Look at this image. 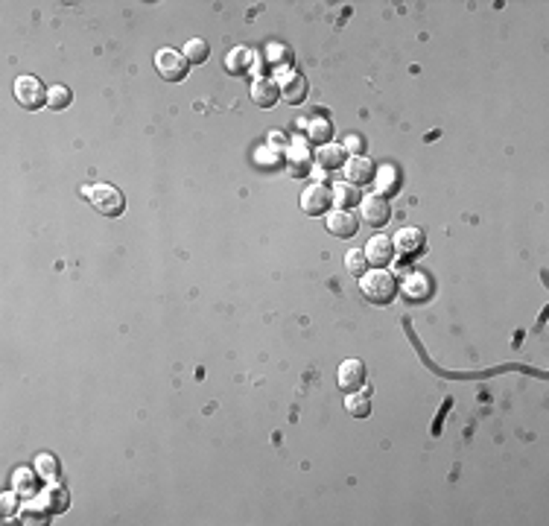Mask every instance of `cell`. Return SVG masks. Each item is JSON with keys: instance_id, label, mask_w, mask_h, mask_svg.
Listing matches in <instances>:
<instances>
[{"instance_id": "obj_1", "label": "cell", "mask_w": 549, "mask_h": 526, "mask_svg": "<svg viewBox=\"0 0 549 526\" xmlns=\"http://www.w3.org/2000/svg\"><path fill=\"white\" fill-rule=\"evenodd\" d=\"M360 290L371 304L383 307V304H392V298L397 296V281L383 269H374L360 278Z\"/></svg>"}, {"instance_id": "obj_2", "label": "cell", "mask_w": 549, "mask_h": 526, "mask_svg": "<svg viewBox=\"0 0 549 526\" xmlns=\"http://www.w3.org/2000/svg\"><path fill=\"white\" fill-rule=\"evenodd\" d=\"M85 196H88V202H91V208L97 211V213H103V217H120V213L126 211V199H123V194L117 187H111V184H94V187H85Z\"/></svg>"}, {"instance_id": "obj_3", "label": "cell", "mask_w": 549, "mask_h": 526, "mask_svg": "<svg viewBox=\"0 0 549 526\" xmlns=\"http://www.w3.org/2000/svg\"><path fill=\"white\" fill-rule=\"evenodd\" d=\"M187 59L184 53L173 50V47H164V50L155 53V70H158V77L166 79V82H181L187 77Z\"/></svg>"}, {"instance_id": "obj_4", "label": "cell", "mask_w": 549, "mask_h": 526, "mask_svg": "<svg viewBox=\"0 0 549 526\" xmlns=\"http://www.w3.org/2000/svg\"><path fill=\"white\" fill-rule=\"evenodd\" d=\"M12 91H15L18 106L27 108V111H35V108L47 106V91H44V85L35 77H18V82H15Z\"/></svg>"}, {"instance_id": "obj_5", "label": "cell", "mask_w": 549, "mask_h": 526, "mask_svg": "<svg viewBox=\"0 0 549 526\" xmlns=\"http://www.w3.org/2000/svg\"><path fill=\"white\" fill-rule=\"evenodd\" d=\"M330 205H333V190L322 181L310 184L301 194V211L307 213V217H322V213L330 211Z\"/></svg>"}, {"instance_id": "obj_6", "label": "cell", "mask_w": 549, "mask_h": 526, "mask_svg": "<svg viewBox=\"0 0 549 526\" xmlns=\"http://www.w3.org/2000/svg\"><path fill=\"white\" fill-rule=\"evenodd\" d=\"M395 254H397V249H395V240H392V237L377 234V237H371V240H368V249H366V260H368V267L383 269L386 263H392V260H395Z\"/></svg>"}, {"instance_id": "obj_7", "label": "cell", "mask_w": 549, "mask_h": 526, "mask_svg": "<svg viewBox=\"0 0 549 526\" xmlns=\"http://www.w3.org/2000/svg\"><path fill=\"white\" fill-rule=\"evenodd\" d=\"M360 208H363V220H366L368 225H374V228L386 225L389 217H392V205H389V199L380 196V194H368V196L360 202Z\"/></svg>"}, {"instance_id": "obj_8", "label": "cell", "mask_w": 549, "mask_h": 526, "mask_svg": "<svg viewBox=\"0 0 549 526\" xmlns=\"http://www.w3.org/2000/svg\"><path fill=\"white\" fill-rule=\"evenodd\" d=\"M278 91H281V100L290 103V106H301L304 97H307V79L295 70H286L281 74V82H278Z\"/></svg>"}, {"instance_id": "obj_9", "label": "cell", "mask_w": 549, "mask_h": 526, "mask_svg": "<svg viewBox=\"0 0 549 526\" xmlns=\"http://www.w3.org/2000/svg\"><path fill=\"white\" fill-rule=\"evenodd\" d=\"M356 228H360V220H356L348 208H339V211L327 213V231L333 237H339V240H348V237H353Z\"/></svg>"}, {"instance_id": "obj_10", "label": "cell", "mask_w": 549, "mask_h": 526, "mask_svg": "<svg viewBox=\"0 0 549 526\" xmlns=\"http://www.w3.org/2000/svg\"><path fill=\"white\" fill-rule=\"evenodd\" d=\"M336 380H339V389L356 392V389L366 384V366H363V360H345V363L339 366Z\"/></svg>"}, {"instance_id": "obj_11", "label": "cell", "mask_w": 549, "mask_h": 526, "mask_svg": "<svg viewBox=\"0 0 549 526\" xmlns=\"http://www.w3.org/2000/svg\"><path fill=\"white\" fill-rule=\"evenodd\" d=\"M374 179V164L368 158H360V155H353L345 161V181L348 184H368Z\"/></svg>"}, {"instance_id": "obj_12", "label": "cell", "mask_w": 549, "mask_h": 526, "mask_svg": "<svg viewBox=\"0 0 549 526\" xmlns=\"http://www.w3.org/2000/svg\"><path fill=\"white\" fill-rule=\"evenodd\" d=\"M278 97H281V91H278V85L272 79H254V85H251V103L254 106L272 108L278 103Z\"/></svg>"}, {"instance_id": "obj_13", "label": "cell", "mask_w": 549, "mask_h": 526, "mask_svg": "<svg viewBox=\"0 0 549 526\" xmlns=\"http://www.w3.org/2000/svg\"><path fill=\"white\" fill-rule=\"evenodd\" d=\"M225 67L231 70L234 77H246V74H251V67H254L251 50H246V47H237V50H231V53L225 56Z\"/></svg>"}, {"instance_id": "obj_14", "label": "cell", "mask_w": 549, "mask_h": 526, "mask_svg": "<svg viewBox=\"0 0 549 526\" xmlns=\"http://www.w3.org/2000/svg\"><path fill=\"white\" fill-rule=\"evenodd\" d=\"M316 164L322 167V170H339V167H345V150L333 147V143H324V147H319V152H316Z\"/></svg>"}, {"instance_id": "obj_15", "label": "cell", "mask_w": 549, "mask_h": 526, "mask_svg": "<svg viewBox=\"0 0 549 526\" xmlns=\"http://www.w3.org/2000/svg\"><path fill=\"white\" fill-rule=\"evenodd\" d=\"M395 249L407 252V254L421 252L424 249V231L421 228H400L397 237H395Z\"/></svg>"}, {"instance_id": "obj_16", "label": "cell", "mask_w": 549, "mask_h": 526, "mask_svg": "<svg viewBox=\"0 0 549 526\" xmlns=\"http://www.w3.org/2000/svg\"><path fill=\"white\" fill-rule=\"evenodd\" d=\"M307 135L316 147H324V143H330L333 126H330V121H324V117H316V121H307Z\"/></svg>"}, {"instance_id": "obj_17", "label": "cell", "mask_w": 549, "mask_h": 526, "mask_svg": "<svg viewBox=\"0 0 549 526\" xmlns=\"http://www.w3.org/2000/svg\"><path fill=\"white\" fill-rule=\"evenodd\" d=\"M310 173V152L304 150V143H293L290 152V176H307Z\"/></svg>"}, {"instance_id": "obj_18", "label": "cell", "mask_w": 549, "mask_h": 526, "mask_svg": "<svg viewBox=\"0 0 549 526\" xmlns=\"http://www.w3.org/2000/svg\"><path fill=\"white\" fill-rule=\"evenodd\" d=\"M181 53H184V59H187L190 65H202V62H208V56H210L205 38H190V41L184 44Z\"/></svg>"}, {"instance_id": "obj_19", "label": "cell", "mask_w": 549, "mask_h": 526, "mask_svg": "<svg viewBox=\"0 0 549 526\" xmlns=\"http://www.w3.org/2000/svg\"><path fill=\"white\" fill-rule=\"evenodd\" d=\"M345 410L353 415V418H368L371 415V401L366 395H351L345 401Z\"/></svg>"}, {"instance_id": "obj_20", "label": "cell", "mask_w": 549, "mask_h": 526, "mask_svg": "<svg viewBox=\"0 0 549 526\" xmlns=\"http://www.w3.org/2000/svg\"><path fill=\"white\" fill-rule=\"evenodd\" d=\"M47 106H50V108H56V111L67 108V106H70V91H67L64 85H56V88H50V91H47Z\"/></svg>"}, {"instance_id": "obj_21", "label": "cell", "mask_w": 549, "mask_h": 526, "mask_svg": "<svg viewBox=\"0 0 549 526\" xmlns=\"http://www.w3.org/2000/svg\"><path fill=\"white\" fill-rule=\"evenodd\" d=\"M345 263H348V272H351V275H360V278H363V275L368 272V260H366V252H360V249L348 252Z\"/></svg>"}, {"instance_id": "obj_22", "label": "cell", "mask_w": 549, "mask_h": 526, "mask_svg": "<svg viewBox=\"0 0 549 526\" xmlns=\"http://www.w3.org/2000/svg\"><path fill=\"white\" fill-rule=\"evenodd\" d=\"M35 471H38V476H44V480H56V474H59V462L53 459V457H38L35 459Z\"/></svg>"}, {"instance_id": "obj_23", "label": "cell", "mask_w": 549, "mask_h": 526, "mask_svg": "<svg viewBox=\"0 0 549 526\" xmlns=\"http://www.w3.org/2000/svg\"><path fill=\"white\" fill-rule=\"evenodd\" d=\"M44 506L50 509V512H64V509H67V494L59 491V488L47 491V494H44Z\"/></svg>"}, {"instance_id": "obj_24", "label": "cell", "mask_w": 549, "mask_h": 526, "mask_svg": "<svg viewBox=\"0 0 549 526\" xmlns=\"http://www.w3.org/2000/svg\"><path fill=\"white\" fill-rule=\"evenodd\" d=\"M424 286H426V278L409 275V278H407V296H409V298H426L429 290H424Z\"/></svg>"}, {"instance_id": "obj_25", "label": "cell", "mask_w": 549, "mask_h": 526, "mask_svg": "<svg viewBox=\"0 0 549 526\" xmlns=\"http://www.w3.org/2000/svg\"><path fill=\"white\" fill-rule=\"evenodd\" d=\"M47 512H50V509L41 506V500H38V503L23 509V520H27V523H47Z\"/></svg>"}, {"instance_id": "obj_26", "label": "cell", "mask_w": 549, "mask_h": 526, "mask_svg": "<svg viewBox=\"0 0 549 526\" xmlns=\"http://www.w3.org/2000/svg\"><path fill=\"white\" fill-rule=\"evenodd\" d=\"M33 486H35V483H33V474L21 468V471L15 474V488H18V494H33Z\"/></svg>"}, {"instance_id": "obj_27", "label": "cell", "mask_w": 549, "mask_h": 526, "mask_svg": "<svg viewBox=\"0 0 549 526\" xmlns=\"http://www.w3.org/2000/svg\"><path fill=\"white\" fill-rule=\"evenodd\" d=\"M333 199H336L342 208H345V205H351V202L356 199V194H353V184H339L336 190H333Z\"/></svg>"}, {"instance_id": "obj_28", "label": "cell", "mask_w": 549, "mask_h": 526, "mask_svg": "<svg viewBox=\"0 0 549 526\" xmlns=\"http://www.w3.org/2000/svg\"><path fill=\"white\" fill-rule=\"evenodd\" d=\"M18 515V497L15 494H4V517Z\"/></svg>"}, {"instance_id": "obj_29", "label": "cell", "mask_w": 549, "mask_h": 526, "mask_svg": "<svg viewBox=\"0 0 549 526\" xmlns=\"http://www.w3.org/2000/svg\"><path fill=\"white\" fill-rule=\"evenodd\" d=\"M383 187H386V190L392 187V194H395V187H397V173L392 170V167H386V176H383Z\"/></svg>"}]
</instances>
